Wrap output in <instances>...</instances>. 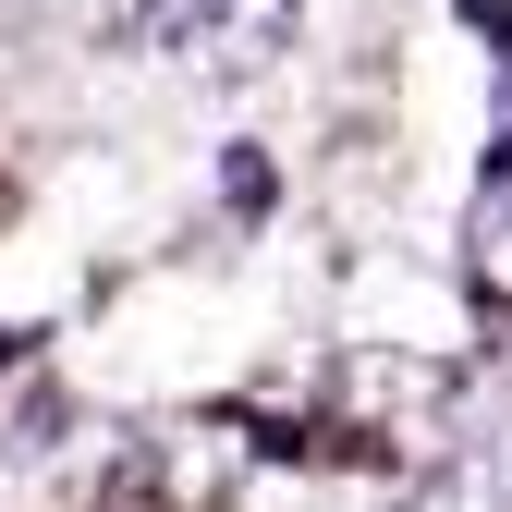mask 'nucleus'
<instances>
[{
	"mask_svg": "<svg viewBox=\"0 0 512 512\" xmlns=\"http://www.w3.org/2000/svg\"><path fill=\"white\" fill-rule=\"evenodd\" d=\"M147 49H183L208 86H232V74H269V61L293 49V0H171Z\"/></svg>",
	"mask_w": 512,
	"mask_h": 512,
	"instance_id": "1",
	"label": "nucleus"
},
{
	"mask_svg": "<svg viewBox=\"0 0 512 512\" xmlns=\"http://www.w3.org/2000/svg\"><path fill=\"white\" fill-rule=\"evenodd\" d=\"M415 512H512V415L464 427L452 452L415 476Z\"/></svg>",
	"mask_w": 512,
	"mask_h": 512,
	"instance_id": "2",
	"label": "nucleus"
},
{
	"mask_svg": "<svg viewBox=\"0 0 512 512\" xmlns=\"http://www.w3.org/2000/svg\"><path fill=\"white\" fill-rule=\"evenodd\" d=\"M464 293L476 305H512V171H488V196L464 220Z\"/></svg>",
	"mask_w": 512,
	"mask_h": 512,
	"instance_id": "3",
	"label": "nucleus"
},
{
	"mask_svg": "<svg viewBox=\"0 0 512 512\" xmlns=\"http://www.w3.org/2000/svg\"><path fill=\"white\" fill-rule=\"evenodd\" d=\"M220 196L256 220V208H269V159H256V147H232V159H220Z\"/></svg>",
	"mask_w": 512,
	"mask_h": 512,
	"instance_id": "4",
	"label": "nucleus"
},
{
	"mask_svg": "<svg viewBox=\"0 0 512 512\" xmlns=\"http://www.w3.org/2000/svg\"><path fill=\"white\" fill-rule=\"evenodd\" d=\"M464 25H488V37H512V0H464Z\"/></svg>",
	"mask_w": 512,
	"mask_h": 512,
	"instance_id": "5",
	"label": "nucleus"
},
{
	"mask_svg": "<svg viewBox=\"0 0 512 512\" xmlns=\"http://www.w3.org/2000/svg\"><path fill=\"white\" fill-rule=\"evenodd\" d=\"M110 512H135V500H110Z\"/></svg>",
	"mask_w": 512,
	"mask_h": 512,
	"instance_id": "6",
	"label": "nucleus"
}]
</instances>
